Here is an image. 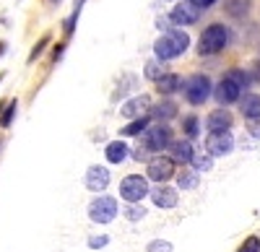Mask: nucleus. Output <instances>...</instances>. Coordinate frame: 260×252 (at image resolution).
I'll use <instances>...</instances> for the list:
<instances>
[{
    "mask_svg": "<svg viewBox=\"0 0 260 252\" xmlns=\"http://www.w3.org/2000/svg\"><path fill=\"white\" fill-rule=\"evenodd\" d=\"M250 81H252V76L245 73L242 68L226 70L224 78L219 81V86H216V91H213L216 101H219V104H232L237 99H242V91L250 86Z\"/></svg>",
    "mask_w": 260,
    "mask_h": 252,
    "instance_id": "nucleus-1",
    "label": "nucleus"
},
{
    "mask_svg": "<svg viewBox=\"0 0 260 252\" xmlns=\"http://www.w3.org/2000/svg\"><path fill=\"white\" fill-rule=\"evenodd\" d=\"M187 47H190V37H187V31H182V29H169V31H164V34L154 42L156 60H161V62L185 55Z\"/></svg>",
    "mask_w": 260,
    "mask_h": 252,
    "instance_id": "nucleus-2",
    "label": "nucleus"
},
{
    "mask_svg": "<svg viewBox=\"0 0 260 252\" xmlns=\"http://www.w3.org/2000/svg\"><path fill=\"white\" fill-rule=\"evenodd\" d=\"M229 42V31L224 24H211L208 29H203L201 39H198V55L201 57H211V55H219Z\"/></svg>",
    "mask_w": 260,
    "mask_h": 252,
    "instance_id": "nucleus-3",
    "label": "nucleus"
},
{
    "mask_svg": "<svg viewBox=\"0 0 260 252\" xmlns=\"http://www.w3.org/2000/svg\"><path fill=\"white\" fill-rule=\"evenodd\" d=\"M172 146V130L164 122H156L154 128H146V133L141 135V149L146 154H159Z\"/></svg>",
    "mask_w": 260,
    "mask_h": 252,
    "instance_id": "nucleus-4",
    "label": "nucleus"
},
{
    "mask_svg": "<svg viewBox=\"0 0 260 252\" xmlns=\"http://www.w3.org/2000/svg\"><path fill=\"white\" fill-rule=\"evenodd\" d=\"M185 99L192 104V107H201V104H206V99L211 96V78L203 76V73H195L185 81Z\"/></svg>",
    "mask_w": 260,
    "mask_h": 252,
    "instance_id": "nucleus-5",
    "label": "nucleus"
},
{
    "mask_svg": "<svg viewBox=\"0 0 260 252\" xmlns=\"http://www.w3.org/2000/svg\"><path fill=\"white\" fill-rule=\"evenodd\" d=\"M146 195H151L146 177H141V174H127V177L120 182V198H122V200H127V203H141Z\"/></svg>",
    "mask_w": 260,
    "mask_h": 252,
    "instance_id": "nucleus-6",
    "label": "nucleus"
},
{
    "mask_svg": "<svg viewBox=\"0 0 260 252\" xmlns=\"http://www.w3.org/2000/svg\"><path fill=\"white\" fill-rule=\"evenodd\" d=\"M117 216V200L110 195H99L89 203V219L94 224H110Z\"/></svg>",
    "mask_w": 260,
    "mask_h": 252,
    "instance_id": "nucleus-7",
    "label": "nucleus"
},
{
    "mask_svg": "<svg viewBox=\"0 0 260 252\" xmlns=\"http://www.w3.org/2000/svg\"><path fill=\"white\" fill-rule=\"evenodd\" d=\"M148 179H154V182H159V185H164L167 179H172L175 177V161H172L169 156H151L148 159Z\"/></svg>",
    "mask_w": 260,
    "mask_h": 252,
    "instance_id": "nucleus-8",
    "label": "nucleus"
},
{
    "mask_svg": "<svg viewBox=\"0 0 260 252\" xmlns=\"http://www.w3.org/2000/svg\"><path fill=\"white\" fill-rule=\"evenodd\" d=\"M234 149V138L232 133H208L206 138V154L213 159V156H226L232 154Z\"/></svg>",
    "mask_w": 260,
    "mask_h": 252,
    "instance_id": "nucleus-9",
    "label": "nucleus"
},
{
    "mask_svg": "<svg viewBox=\"0 0 260 252\" xmlns=\"http://www.w3.org/2000/svg\"><path fill=\"white\" fill-rule=\"evenodd\" d=\"M201 18V11L195 8L192 3H180V6H175L172 8V13H169V21L172 24H177V26H190V24H195V21Z\"/></svg>",
    "mask_w": 260,
    "mask_h": 252,
    "instance_id": "nucleus-10",
    "label": "nucleus"
},
{
    "mask_svg": "<svg viewBox=\"0 0 260 252\" xmlns=\"http://www.w3.org/2000/svg\"><path fill=\"white\" fill-rule=\"evenodd\" d=\"M107 185H110V169L107 166H89V172H86V187H89L91 193H102L107 190Z\"/></svg>",
    "mask_w": 260,
    "mask_h": 252,
    "instance_id": "nucleus-11",
    "label": "nucleus"
},
{
    "mask_svg": "<svg viewBox=\"0 0 260 252\" xmlns=\"http://www.w3.org/2000/svg\"><path fill=\"white\" fill-rule=\"evenodd\" d=\"M146 112H151V99H148L146 94L125 101L122 110H120V115H122V117H130V120H138V117H143Z\"/></svg>",
    "mask_w": 260,
    "mask_h": 252,
    "instance_id": "nucleus-12",
    "label": "nucleus"
},
{
    "mask_svg": "<svg viewBox=\"0 0 260 252\" xmlns=\"http://www.w3.org/2000/svg\"><path fill=\"white\" fill-rule=\"evenodd\" d=\"M151 200H154L156 208H175L180 195L175 187H167V185H159L156 190H151Z\"/></svg>",
    "mask_w": 260,
    "mask_h": 252,
    "instance_id": "nucleus-13",
    "label": "nucleus"
},
{
    "mask_svg": "<svg viewBox=\"0 0 260 252\" xmlns=\"http://www.w3.org/2000/svg\"><path fill=\"white\" fill-rule=\"evenodd\" d=\"M192 156H195V151H192V143H190L187 138H185V140H172V146H169V159L175 161V164H190Z\"/></svg>",
    "mask_w": 260,
    "mask_h": 252,
    "instance_id": "nucleus-14",
    "label": "nucleus"
},
{
    "mask_svg": "<svg viewBox=\"0 0 260 252\" xmlns=\"http://www.w3.org/2000/svg\"><path fill=\"white\" fill-rule=\"evenodd\" d=\"M206 128H208L211 133H229V128H232V115H229L226 110L211 112L208 120H206Z\"/></svg>",
    "mask_w": 260,
    "mask_h": 252,
    "instance_id": "nucleus-15",
    "label": "nucleus"
},
{
    "mask_svg": "<svg viewBox=\"0 0 260 252\" xmlns=\"http://www.w3.org/2000/svg\"><path fill=\"white\" fill-rule=\"evenodd\" d=\"M240 110L245 115V120H260V94H245L240 99Z\"/></svg>",
    "mask_w": 260,
    "mask_h": 252,
    "instance_id": "nucleus-16",
    "label": "nucleus"
},
{
    "mask_svg": "<svg viewBox=\"0 0 260 252\" xmlns=\"http://www.w3.org/2000/svg\"><path fill=\"white\" fill-rule=\"evenodd\" d=\"M104 156H107V161H110V164H122V161L127 159V143H122V140L107 143Z\"/></svg>",
    "mask_w": 260,
    "mask_h": 252,
    "instance_id": "nucleus-17",
    "label": "nucleus"
},
{
    "mask_svg": "<svg viewBox=\"0 0 260 252\" xmlns=\"http://www.w3.org/2000/svg\"><path fill=\"white\" fill-rule=\"evenodd\" d=\"M182 86H185V83H182V78H180L177 73H167V76H161V78L156 81L159 94H175V91H180Z\"/></svg>",
    "mask_w": 260,
    "mask_h": 252,
    "instance_id": "nucleus-18",
    "label": "nucleus"
},
{
    "mask_svg": "<svg viewBox=\"0 0 260 252\" xmlns=\"http://www.w3.org/2000/svg\"><path fill=\"white\" fill-rule=\"evenodd\" d=\"M151 117H154L156 122H167L172 117H177V104L167 99V101L156 104V107H151Z\"/></svg>",
    "mask_w": 260,
    "mask_h": 252,
    "instance_id": "nucleus-19",
    "label": "nucleus"
},
{
    "mask_svg": "<svg viewBox=\"0 0 260 252\" xmlns=\"http://www.w3.org/2000/svg\"><path fill=\"white\" fill-rule=\"evenodd\" d=\"M224 11L234 18H242L250 11V0H224Z\"/></svg>",
    "mask_w": 260,
    "mask_h": 252,
    "instance_id": "nucleus-20",
    "label": "nucleus"
},
{
    "mask_svg": "<svg viewBox=\"0 0 260 252\" xmlns=\"http://www.w3.org/2000/svg\"><path fill=\"white\" fill-rule=\"evenodd\" d=\"M146 128H148V117H138V120H133L130 125H125V128L120 130V135H125V138H130V135H143Z\"/></svg>",
    "mask_w": 260,
    "mask_h": 252,
    "instance_id": "nucleus-21",
    "label": "nucleus"
},
{
    "mask_svg": "<svg viewBox=\"0 0 260 252\" xmlns=\"http://www.w3.org/2000/svg\"><path fill=\"white\" fill-rule=\"evenodd\" d=\"M83 3L86 0H76V6H73V13L65 18V24H62V31H65V39H68L71 34H73V29H76V21H78V16H81V11H83Z\"/></svg>",
    "mask_w": 260,
    "mask_h": 252,
    "instance_id": "nucleus-22",
    "label": "nucleus"
},
{
    "mask_svg": "<svg viewBox=\"0 0 260 252\" xmlns=\"http://www.w3.org/2000/svg\"><path fill=\"white\" fill-rule=\"evenodd\" d=\"M177 185H180V190H195V187H198V172H195V169L180 172Z\"/></svg>",
    "mask_w": 260,
    "mask_h": 252,
    "instance_id": "nucleus-23",
    "label": "nucleus"
},
{
    "mask_svg": "<svg viewBox=\"0 0 260 252\" xmlns=\"http://www.w3.org/2000/svg\"><path fill=\"white\" fill-rule=\"evenodd\" d=\"M143 73H146V78H148V81H159L161 76H167V70H164V62H161V60H148Z\"/></svg>",
    "mask_w": 260,
    "mask_h": 252,
    "instance_id": "nucleus-24",
    "label": "nucleus"
},
{
    "mask_svg": "<svg viewBox=\"0 0 260 252\" xmlns=\"http://www.w3.org/2000/svg\"><path fill=\"white\" fill-rule=\"evenodd\" d=\"M190 164H192V169H195V172H211V166H213V159H211L208 154H195Z\"/></svg>",
    "mask_w": 260,
    "mask_h": 252,
    "instance_id": "nucleus-25",
    "label": "nucleus"
},
{
    "mask_svg": "<svg viewBox=\"0 0 260 252\" xmlns=\"http://www.w3.org/2000/svg\"><path fill=\"white\" fill-rule=\"evenodd\" d=\"M182 130H185V135H187V138H195V135L201 133V120L195 117V115L185 117V120H182Z\"/></svg>",
    "mask_w": 260,
    "mask_h": 252,
    "instance_id": "nucleus-26",
    "label": "nucleus"
},
{
    "mask_svg": "<svg viewBox=\"0 0 260 252\" xmlns=\"http://www.w3.org/2000/svg\"><path fill=\"white\" fill-rule=\"evenodd\" d=\"M16 110H18V101H16V99H11V101L6 104V112L0 115V128H8V125L13 122V117H16Z\"/></svg>",
    "mask_w": 260,
    "mask_h": 252,
    "instance_id": "nucleus-27",
    "label": "nucleus"
},
{
    "mask_svg": "<svg viewBox=\"0 0 260 252\" xmlns=\"http://www.w3.org/2000/svg\"><path fill=\"white\" fill-rule=\"evenodd\" d=\"M143 216H146V208H143V205L130 203V205L125 208V219H127V221H141Z\"/></svg>",
    "mask_w": 260,
    "mask_h": 252,
    "instance_id": "nucleus-28",
    "label": "nucleus"
},
{
    "mask_svg": "<svg viewBox=\"0 0 260 252\" xmlns=\"http://www.w3.org/2000/svg\"><path fill=\"white\" fill-rule=\"evenodd\" d=\"M47 45H50V34H45V37H42V39L37 42V45H34V50L29 52V62H34L42 52H45V47H47Z\"/></svg>",
    "mask_w": 260,
    "mask_h": 252,
    "instance_id": "nucleus-29",
    "label": "nucleus"
},
{
    "mask_svg": "<svg viewBox=\"0 0 260 252\" xmlns=\"http://www.w3.org/2000/svg\"><path fill=\"white\" fill-rule=\"evenodd\" d=\"M146 252H172V242H167V239H154V242L146 247Z\"/></svg>",
    "mask_w": 260,
    "mask_h": 252,
    "instance_id": "nucleus-30",
    "label": "nucleus"
},
{
    "mask_svg": "<svg viewBox=\"0 0 260 252\" xmlns=\"http://www.w3.org/2000/svg\"><path fill=\"white\" fill-rule=\"evenodd\" d=\"M237 252H260V239H257V237H247L245 244L237 249Z\"/></svg>",
    "mask_w": 260,
    "mask_h": 252,
    "instance_id": "nucleus-31",
    "label": "nucleus"
},
{
    "mask_svg": "<svg viewBox=\"0 0 260 252\" xmlns=\"http://www.w3.org/2000/svg\"><path fill=\"white\" fill-rule=\"evenodd\" d=\"M107 242H110V237H91V239H89V247H91V249H99V247H104Z\"/></svg>",
    "mask_w": 260,
    "mask_h": 252,
    "instance_id": "nucleus-32",
    "label": "nucleus"
},
{
    "mask_svg": "<svg viewBox=\"0 0 260 252\" xmlns=\"http://www.w3.org/2000/svg\"><path fill=\"white\" fill-rule=\"evenodd\" d=\"M187 3H192L198 11H206V8H211V6L216 3V0H187Z\"/></svg>",
    "mask_w": 260,
    "mask_h": 252,
    "instance_id": "nucleus-33",
    "label": "nucleus"
},
{
    "mask_svg": "<svg viewBox=\"0 0 260 252\" xmlns=\"http://www.w3.org/2000/svg\"><path fill=\"white\" fill-rule=\"evenodd\" d=\"M247 125H250V133H252L255 138H260V120H250Z\"/></svg>",
    "mask_w": 260,
    "mask_h": 252,
    "instance_id": "nucleus-34",
    "label": "nucleus"
},
{
    "mask_svg": "<svg viewBox=\"0 0 260 252\" xmlns=\"http://www.w3.org/2000/svg\"><path fill=\"white\" fill-rule=\"evenodd\" d=\"M156 26H159L161 31H169V29H172V26H169V18H164V16L156 18Z\"/></svg>",
    "mask_w": 260,
    "mask_h": 252,
    "instance_id": "nucleus-35",
    "label": "nucleus"
},
{
    "mask_svg": "<svg viewBox=\"0 0 260 252\" xmlns=\"http://www.w3.org/2000/svg\"><path fill=\"white\" fill-rule=\"evenodd\" d=\"M0 81H3V76H0Z\"/></svg>",
    "mask_w": 260,
    "mask_h": 252,
    "instance_id": "nucleus-36",
    "label": "nucleus"
}]
</instances>
